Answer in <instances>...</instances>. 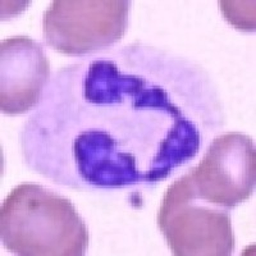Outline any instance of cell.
Segmentation results:
<instances>
[{"mask_svg": "<svg viewBox=\"0 0 256 256\" xmlns=\"http://www.w3.org/2000/svg\"><path fill=\"white\" fill-rule=\"evenodd\" d=\"M145 80L142 74L123 73L113 60L91 62L77 105L56 100V105L76 114L42 105L58 112L54 116L35 114L32 118L56 123L35 127L36 131H45L44 136L67 132L56 144L67 140L76 173L94 186L120 187L166 178L195 156L200 131L186 109L154 80L120 118Z\"/></svg>", "mask_w": 256, "mask_h": 256, "instance_id": "1", "label": "cell"}, {"mask_svg": "<svg viewBox=\"0 0 256 256\" xmlns=\"http://www.w3.org/2000/svg\"><path fill=\"white\" fill-rule=\"evenodd\" d=\"M2 238L20 255H84L88 242L70 201L32 184H20L4 201Z\"/></svg>", "mask_w": 256, "mask_h": 256, "instance_id": "2", "label": "cell"}, {"mask_svg": "<svg viewBox=\"0 0 256 256\" xmlns=\"http://www.w3.org/2000/svg\"><path fill=\"white\" fill-rule=\"evenodd\" d=\"M198 198L187 176L164 196L159 227L176 255H230L234 248L230 216Z\"/></svg>", "mask_w": 256, "mask_h": 256, "instance_id": "3", "label": "cell"}, {"mask_svg": "<svg viewBox=\"0 0 256 256\" xmlns=\"http://www.w3.org/2000/svg\"><path fill=\"white\" fill-rule=\"evenodd\" d=\"M128 2H54L44 16V38L64 54L105 49L120 40L127 24Z\"/></svg>", "mask_w": 256, "mask_h": 256, "instance_id": "4", "label": "cell"}, {"mask_svg": "<svg viewBox=\"0 0 256 256\" xmlns=\"http://www.w3.org/2000/svg\"><path fill=\"white\" fill-rule=\"evenodd\" d=\"M187 178L196 195L216 206L232 208L248 200L255 184L252 142L241 134L216 137Z\"/></svg>", "mask_w": 256, "mask_h": 256, "instance_id": "5", "label": "cell"}, {"mask_svg": "<svg viewBox=\"0 0 256 256\" xmlns=\"http://www.w3.org/2000/svg\"><path fill=\"white\" fill-rule=\"evenodd\" d=\"M49 78L42 48L27 38L2 42V112L20 114L35 106Z\"/></svg>", "mask_w": 256, "mask_h": 256, "instance_id": "6", "label": "cell"}]
</instances>
